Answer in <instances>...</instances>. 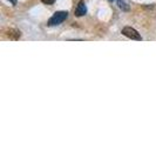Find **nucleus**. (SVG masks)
I'll return each instance as SVG.
<instances>
[{
  "label": "nucleus",
  "mask_w": 156,
  "mask_h": 141,
  "mask_svg": "<svg viewBox=\"0 0 156 141\" xmlns=\"http://www.w3.org/2000/svg\"><path fill=\"white\" fill-rule=\"evenodd\" d=\"M67 16H68V13L66 12V11H59V12H55L53 16L49 18V20H48V23L47 25L48 26H56V25H60V24H62L66 19H67Z\"/></svg>",
  "instance_id": "f257e3e1"
},
{
  "label": "nucleus",
  "mask_w": 156,
  "mask_h": 141,
  "mask_svg": "<svg viewBox=\"0 0 156 141\" xmlns=\"http://www.w3.org/2000/svg\"><path fill=\"white\" fill-rule=\"evenodd\" d=\"M122 34L127 37V38H129V39L132 40H137V41H141L142 40V37L140 35V33L136 31L135 28L133 27H129V26H127V27H123L122 28Z\"/></svg>",
  "instance_id": "f03ea898"
},
{
  "label": "nucleus",
  "mask_w": 156,
  "mask_h": 141,
  "mask_svg": "<svg viewBox=\"0 0 156 141\" xmlns=\"http://www.w3.org/2000/svg\"><path fill=\"white\" fill-rule=\"evenodd\" d=\"M87 13V6L86 4H85V1L83 0H80L78 4V6L75 8V16H85Z\"/></svg>",
  "instance_id": "7ed1b4c3"
},
{
  "label": "nucleus",
  "mask_w": 156,
  "mask_h": 141,
  "mask_svg": "<svg viewBox=\"0 0 156 141\" xmlns=\"http://www.w3.org/2000/svg\"><path fill=\"white\" fill-rule=\"evenodd\" d=\"M108 1H110V2H115V4H117V6L121 8L122 11H129V6L126 4L123 0H108Z\"/></svg>",
  "instance_id": "20e7f679"
},
{
  "label": "nucleus",
  "mask_w": 156,
  "mask_h": 141,
  "mask_svg": "<svg viewBox=\"0 0 156 141\" xmlns=\"http://www.w3.org/2000/svg\"><path fill=\"white\" fill-rule=\"evenodd\" d=\"M20 31H18V30H9L8 31V37L11 38V39L13 40H18L20 38Z\"/></svg>",
  "instance_id": "39448f33"
},
{
  "label": "nucleus",
  "mask_w": 156,
  "mask_h": 141,
  "mask_svg": "<svg viewBox=\"0 0 156 141\" xmlns=\"http://www.w3.org/2000/svg\"><path fill=\"white\" fill-rule=\"evenodd\" d=\"M44 4H46V5H52V4H54L55 0H41Z\"/></svg>",
  "instance_id": "423d86ee"
},
{
  "label": "nucleus",
  "mask_w": 156,
  "mask_h": 141,
  "mask_svg": "<svg viewBox=\"0 0 156 141\" xmlns=\"http://www.w3.org/2000/svg\"><path fill=\"white\" fill-rule=\"evenodd\" d=\"M11 1H12V2L14 4V5H16V0H11Z\"/></svg>",
  "instance_id": "0eeeda50"
}]
</instances>
